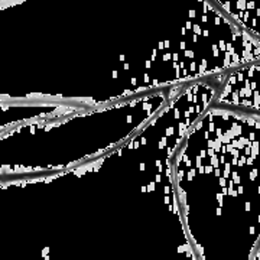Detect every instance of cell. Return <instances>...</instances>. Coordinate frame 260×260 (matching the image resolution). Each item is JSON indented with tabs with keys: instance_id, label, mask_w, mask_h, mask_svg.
Here are the masks:
<instances>
[{
	"instance_id": "cell-5",
	"label": "cell",
	"mask_w": 260,
	"mask_h": 260,
	"mask_svg": "<svg viewBox=\"0 0 260 260\" xmlns=\"http://www.w3.org/2000/svg\"><path fill=\"white\" fill-rule=\"evenodd\" d=\"M253 260H260V243H259V246H257V249H256V251H254Z\"/></svg>"
},
{
	"instance_id": "cell-1",
	"label": "cell",
	"mask_w": 260,
	"mask_h": 260,
	"mask_svg": "<svg viewBox=\"0 0 260 260\" xmlns=\"http://www.w3.org/2000/svg\"><path fill=\"white\" fill-rule=\"evenodd\" d=\"M174 178L200 260H253L260 243V114L210 104L174 156Z\"/></svg>"
},
{
	"instance_id": "cell-3",
	"label": "cell",
	"mask_w": 260,
	"mask_h": 260,
	"mask_svg": "<svg viewBox=\"0 0 260 260\" xmlns=\"http://www.w3.org/2000/svg\"><path fill=\"white\" fill-rule=\"evenodd\" d=\"M211 104L260 114V61L223 73Z\"/></svg>"
},
{
	"instance_id": "cell-4",
	"label": "cell",
	"mask_w": 260,
	"mask_h": 260,
	"mask_svg": "<svg viewBox=\"0 0 260 260\" xmlns=\"http://www.w3.org/2000/svg\"><path fill=\"white\" fill-rule=\"evenodd\" d=\"M237 25L260 38V0H213Z\"/></svg>"
},
{
	"instance_id": "cell-2",
	"label": "cell",
	"mask_w": 260,
	"mask_h": 260,
	"mask_svg": "<svg viewBox=\"0 0 260 260\" xmlns=\"http://www.w3.org/2000/svg\"><path fill=\"white\" fill-rule=\"evenodd\" d=\"M186 85V84H185ZM184 85L162 88L127 100L84 109L54 119L15 126L2 132L5 139H52L56 143L55 159L48 174L80 167L120 146L150 120Z\"/></svg>"
}]
</instances>
